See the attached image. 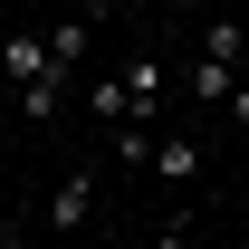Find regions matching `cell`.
Listing matches in <instances>:
<instances>
[{"instance_id": "6da1fadb", "label": "cell", "mask_w": 249, "mask_h": 249, "mask_svg": "<svg viewBox=\"0 0 249 249\" xmlns=\"http://www.w3.org/2000/svg\"><path fill=\"white\" fill-rule=\"evenodd\" d=\"M0 77H10V96H19V87H38V77H67V67L48 58L38 29H19V38H0Z\"/></svg>"}, {"instance_id": "7a4b0ae2", "label": "cell", "mask_w": 249, "mask_h": 249, "mask_svg": "<svg viewBox=\"0 0 249 249\" xmlns=\"http://www.w3.org/2000/svg\"><path fill=\"white\" fill-rule=\"evenodd\" d=\"M154 173H163L173 192L201 182V134H154Z\"/></svg>"}, {"instance_id": "3957f363", "label": "cell", "mask_w": 249, "mask_h": 249, "mask_svg": "<svg viewBox=\"0 0 249 249\" xmlns=\"http://www.w3.org/2000/svg\"><path fill=\"white\" fill-rule=\"evenodd\" d=\"M87 211H96V173H67L48 201V230H87Z\"/></svg>"}, {"instance_id": "277c9868", "label": "cell", "mask_w": 249, "mask_h": 249, "mask_svg": "<svg viewBox=\"0 0 249 249\" xmlns=\"http://www.w3.org/2000/svg\"><path fill=\"white\" fill-rule=\"evenodd\" d=\"M230 87H240V67L201 48V58H192V96H201V106H230Z\"/></svg>"}, {"instance_id": "5b68a950", "label": "cell", "mask_w": 249, "mask_h": 249, "mask_svg": "<svg viewBox=\"0 0 249 249\" xmlns=\"http://www.w3.org/2000/svg\"><path fill=\"white\" fill-rule=\"evenodd\" d=\"M201 48H211V58H230V67H240V58H249V29H240V19H230V10H220V19H211V38H201Z\"/></svg>"}, {"instance_id": "8992f818", "label": "cell", "mask_w": 249, "mask_h": 249, "mask_svg": "<svg viewBox=\"0 0 249 249\" xmlns=\"http://www.w3.org/2000/svg\"><path fill=\"white\" fill-rule=\"evenodd\" d=\"M58 96H67V77H38V87H19V115L48 124V115H58Z\"/></svg>"}, {"instance_id": "52a82bcc", "label": "cell", "mask_w": 249, "mask_h": 249, "mask_svg": "<svg viewBox=\"0 0 249 249\" xmlns=\"http://www.w3.org/2000/svg\"><path fill=\"white\" fill-rule=\"evenodd\" d=\"M48 58H58V67L87 58V19H58V29H48Z\"/></svg>"}, {"instance_id": "ba28073f", "label": "cell", "mask_w": 249, "mask_h": 249, "mask_svg": "<svg viewBox=\"0 0 249 249\" xmlns=\"http://www.w3.org/2000/svg\"><path fill=\"white\" fill-rule=\"evenodd\" d=\"M0 249H19V220H10V211H0Z\"/></svg>"}, {"instance_id": "9c48e42d", "label": "cell", "mask_w": 249, "mask_h": 249, "mask_svg": "<svg viewBox=\"0 0 249 249\" xmlns=\"http://www.w3.org/2000/svg\"><path fill=\"white\" fill-rule=\"evenodd\" d=\"M154 10H182V0H154Z\"/></svg>"}, {"instance_id": "30bf717a", "label": "cell", "mask_w": 249, "mask_h": 249, "mask_svg": "<svg viewBox=\"0 0 249 249\" xmlns=\"http://www.w3.org/2000/svg\"><path fill=\"white\" fill-rule=\"evenodd\" d=\"M96 10H124V0H96Z\"/></svg>"}]
</instances>
